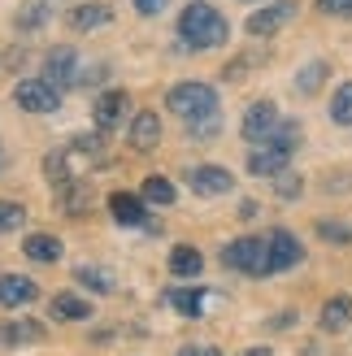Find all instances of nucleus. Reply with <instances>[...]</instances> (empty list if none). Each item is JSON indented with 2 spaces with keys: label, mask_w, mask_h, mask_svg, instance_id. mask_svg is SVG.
Instances as JSON below:
<instances>
[{
  "label": "nucleus",
  "mask_w": 352,
  "mask_h": 356,
  "mask_svg": "<svg viewBox=\"0 0 352 356\" xmlns=\"http://www.w3.org/2000/svg\"><path fill=\"white\" fill-rule=\"evenodd\" d=\"M40 22H44V0H31V5L17 13V26H26V31H31V26H40Z\"/></svg>",
  "instance_id": "29"
},
{
  "label": "nucleus",
  "mask_w": 352,
  "mask_h": 356,
  "mask_svg": "<svg viewBox=\"0 0 352 356\" xmlns=\"http://www.w3.org/2000/svg\"><path fill=\"white\" fill-rule=\"evenodd\" d=\"M40 322H0V343H35V339H40Z\"/></svg>",
  "instance_id": "22"
},
{
  "label": "nucleus",
  "mask_w": 352,
  "mask_h": 356,
  "mask_svg": "<svg viewBox=\"0 0 352 356\" xmlns=\"http://www.w3.org/2000/svg\"><path fill=\"white\" fill-rule=\"evenodd\" d=\"M330 118L339 127H352V83H339V92L330 96Z\"/></svg>",
  "instance_id": "25"
},
{
  "label": "nucleus",
  "mask_w": 352,
  "mask_h": 356,
  "mask_svg": "<svg viewBox=\"0 0 352 356\" xmlns=\"http://www.w3.org/2000/svg\"><path fill=\"white\" fill-rule=\"evenodd\" d=\"M74 70H79V57H74V48H52L48 57H44V74L40 79H48L52 87H70L74 83Z\"/></svg>",
  "instance_id": "9"
},
{
  "label": "nucleus",
  "mask_w": 352,
  "mask_h": 356,
  "mask_svg": "<svg viewBox=\"0 0 352 356\" xmlns=\"http://www.w3.org/2000/svg\"><path fill=\"white\" fill-rule=\"evenodd\" d=\"M170 305L179 309L183 317H200L205 313V287H174L170 291Z\"/></svg>",
  "instance_id": "20"
},
{
  "label": "nucleus",
  "mask_w": 352,
  "mask_h": 356,
  "mask_svg": "<svg viewBox=\"0 0 352 356\" xmlns=\"http://www.w3.org/2000/svg\"><path fill=\"white\" fill-rule=\"evenodd\" d=\"M131 5H135L139 13H144V17H157V13H166L170 0H131Z\"/></svg>",
  "instance_id": "32"
},
{
  "label": "nucleus",
  "mask_w": 352,
  "mask_h": 356,
  "mask_svg": "<svg viewBox=\"0 0 352 356\" xmlns=\"http://www.w3.org/2000/svg\"><path fill=\"white\" fill-rule=\"evenodd\" d=\"M170 113L187 122L191 135H214L218 131V92L209 83H174L170 87Z\"/></svg>",
  "instance_id": "1"
},
{
  "label": "nucleus",
  "mask_w": 352,
  "mask_h": 356,
  "mask_svg": "<svg viewBox=\"0 0 352 356\" xmlns=\"http://www.w3.org/2000/svg\"><path fill=\"white\" fill-rule=\"evenodd\" d=\"M109 213L118 218V226H148L144 200H135V195H127V191H113L109 195Z\"/></svg>",
  "instance_id": "15"
},
{
  "label": "nucleus",
  "mask_w": 352,
  "mask_h": 356,
  "mask_svg": "<svg viewBox=\"0 0 352 356\" xmlns=\"http://www.w3.org/2000/svg\"><path fill=\"white\" fill-rule=\"evenodd\" d=\"M348 322H352V300L348 296H335V300H326V305H322V330L339 334Z\"/></svg>",
  "instance_id": "19"
},
{
  "label": "nucleus",
  "mask_w": 352,
  "mask_h": 356,
  "mask_svg": "<svg viewBox=\"0 0 352 356\" xmlns=\"http://www.w3.org/2000/svg\"><path fill=\"white\" fill-rule=\"evenodd\" d=\"M200 270H205V257H200L191 243H179V248L170 252V274H174V278H196Z\"/></svg>",
  "instance_id": "16"
},
{
  "label": "nucleus",
  "mask_w": 352,
  "mask_h": 356,
  "mask_svg": "<svg viewBox=\"0 0 352 356\" xmlns=\"http://www.w3.org/2000/svg\"><path fill=\"white\" fill-rule=\"evenodd\" d=\"M61 195H65V213H87V209H92V187H87V183L65 187Z\"/></svg>",
  "instance_id": "27"
},
{
  "label": "nucleus",
  "mask_w": 352,
  "mask_h": 356,
  "mask_svg": "<svg viewBox=\"0 0 352 356\" xmlns=\"http://www.w3.org/2000/svg\"><path fill=\"white\" fill-rule=\"evenodd\" d=\"M222 261L231 265V270H239V274H253V278L274 274V270H270V243L257 239V235H243V239H235V243H226Z\"/></svg>",
  "instance_id": "3"
},
{
  "label": "nucleus",
  "mask_w": 352,
  "mask_h": 356,
  "mask_svg": "<svg viewBox=\"0 0 352 356\" xmlns=\"http://www.w3.org/2000/svg\"><path fill=\"white\" fill-rule=\"evenodd\" d=\"M270 270L278 274V270H296V265L305 261V248H301V239L291 235V230H270Z\"/></svg>",
  "instance_id": "7"
},
{
  "label": "nucleus",
  "mask_w": 352,
  "mask_h": 356,
  "mask_svg": "<svg viewBox=\"0 0 352 356\" xmlns=\"http://www.w3.org/2000/svg\"><path fill=\"white\" fill-rule=\"evenodd\" d=\"M243 356H270V348H248Z\"/></svg>",
  "instance_id": "34"
},
{
  "label": "nucleus",
  "mask_w": 352,
  "mask_h": 356,
  "mask_svg": "<svg viewBox=\"0 0 352 356\" xmlns=\"http://www.w3.org/2000/svg\"><path fill=\"white\" fill-rule=\"evenodd\" d=\"M301 174H278V195H283V200H296V195H301Z\"/></svg>",
  "instance_id": "30"
},
{
  "label": "nucleus",
  "mask_w": 352,
  "mask_h": 356,
  "mask_svg": "<svg viewBox=\"0 0 352 356\" xmlns=\"http://www.w3.org/2000/svg\"><path fill=\"white\" fill-rule=\"evenodd\" d=\"M318 13H326V17H352V0H318Z\"/></svg>",
  "instance_id": "31"
},
{
  "label": "nucleus",
  "mask_w": 352,
  "mask_h": 356,
  "mask_svg": "<svg viewBox=\"0 0 352 356\" xmlns=\"http://www.w3.org/2000/svg\"><path fill=\"white\" fill-rule=\"evenodd\" d=\"M179 40L191 52H209V48H222L226 40H231V26H226V17L214 5L191 0V5L179 13Z\"/></svg>",
  "instance_id": "2"
},
{
  "label": "nucleus",
  "mask_w": 352,
  "mask_h": 356,
  "mask_svg": "<svg viewBox=\"0 0 352 356\" xmlns=\"http://www.w3.org/2000/svg\"><path fill=\"white\" fill-rule=\"evenodd\" d=\"M318 235L326 243H352V222H339V218H322L318 222Z\"/></svg>",
  "instance_id": "26"
},
{
  "label": "nucleus",
  "mask_w": 352,
  "mask_h": 356,
  "mask_svg": "<svg viewBox=\"0 0 352 356\" xmlns=\"http://www.w3.org/2000/svg\"><path fill=\"white\" fill-rule=\"evenodd\" d=\"M291 152L296 148H287V144H257V152H248V174H257V178H278V174H287V165H291Z\"/></svg>",
  "instance_id": "6"
},
{
  "label": "nucleus",
  "mask_w": 352,
  "mask_h": 356,
  "mask_svg": "<svg viewBox=\"0 0 352 356\" xmlns=\"http://www.w3.org/2000/svg\"><path fill=\"white\" fill-rule=\"evenodd\" d=\"M291 13H296V0H274V5H266V9H257L253 17H248V35H274L278 26H287L291 22Z\"/></svg>",
  "instance_id": "8"
},
{
  "label": "nucleus",
  "mask_w": 352,
  "mask_h": 356,
  "mask_svg": "<svg viewBox=\"0 0 352 356\" xmlns=\"http://www.w3.org/2000/svg\"><path fill=\"white\" fill-rule=\"evenodd\" d=\"M278 127H283V118H278V104H274V100L248 104V113H243V122H239V131H243V139H248V144H270Z\"/></svg>",
  "instance_id": "5"
},
{
  "label": "nucleus",
  "mask_w": 352,
  "mask_h": 356,
  "mask_svg": "<svg viewBox=\"0 0 352 356\" xmlns=\"http://www.w3.org/2000/svg\"><path fill=\"white\" fill-rule=\"evenodd\" d=\"M22 252H26L31 261H44V265H52V261H61V239H57V235H26Z\"/></svg>",
  "instance_id": "18"
},
{
  "label": "nucleus",
  "mask_w": 352,
  "mask_h": 356,
  "mask_svg": "<svg viewBox=\"0 0 352 356\" xmlns=\"http://www.w3.org/2000/svg\"><path fill=\"white\" fill-rule=\"evenodd\" d=\"M179 356H222V352L218 348H183Z\"/></svg>",
  "instance_id": "33"
},
{
  "label": "nucleus",
  "mask_w": 352,
  "mask_h": 356,
  "mask_svg": "<svg viewBox=\"0 0 352 356\" xmlns=\"http://www.w3.org/2000/svg\"><path fill=\"white\" fill-rule=\"evenodd\" d=\"M52 317H57V322H87V317H92V305H87L83 296H57L52 300Z\"/></svg>",
  "instance_id": "17"
},
{
  "label": "nucleus",
  "mask_w": 352,
  "mask_h": 356,
  "mask_svg": "<svg viewBox=\"0 0 352 356\" xmlns=\"http://www.w3.org/2000/svg\"><path fill=\"white\" fill-rule=\"evenodd\" d=\"M187 183L196 187L200 195H222V191L235 187V178H231V170H222V165H196V170H187Z\"/></svg>",
  "instance_id": "11"
},
{
  "label": "nucleus",
  "mask_w": 352,
  "mask_h": 356,
  "mask_svg": "<svg viewBox=\"0 0 352 356\" xmlns=\"http://www.w3.org/2000/svg\"><path fill=\"white\" fill-rule=\"evenodd\" d=\"M127 109H131V100H127V92H104L100 100H96V131H118L122 127V118H127Z\"/></svg>",
  "instance_id": "10"
},
{
  "label": "nucleus",
  "mask_w": 352,
  "mask_h": 356,
  "mask_svg": "<svg viewBox=\"0 0 352 356\" xmlns=\"http://www.w3.org/2000/svg\"><path fill=\"white\" fill-rule=\"evenodd\" d=\"M109 22H113V9L100 5V0H87V5L70 9V26H74V31H100V26H109Z\"/></svg>",
  "instance_id": "14"
},
{
  "label": "nucleus",
  "mask_w": 352,
  "mask_h": 356,
  "mask_svg": "<svg viewBox=\"0 0 352 356\" xmlns=\"http://www.w3.org/2000/svg\"><path fill=\"white\" fill-rule=\"evenodd\" d=\"M13 100H17V109H26V113H52V109H61V92L48 79H17Z\"/></svg>",
  "instance_id": "4"
},
{
  "label": "nucleus",
  "mask_w": 352,
  "mask_h": 356,
  "mask_svg": "<svg viewBox=\"0 0 352 356\" xmlns=\"http://www.w3.org/2000/svg\"><path fill=\"white\" fill-rule=\"evenodd\" d=\"M22 222H26L22 204H9V200H0V235H5V230H13V226H22Z\"/></svg>",
  "instance_id": "28"
},
{
  "label": "nucleus",
  "mask_w": 352,
  "mask_h": 356,
  "mask_svg": "<svg viewBox=\"0 0 352 356\" xmlns=\"http://www.w3.org/2000/svg\"><path fill=\"white\" fill-rule=\"evenodd\" d=\"M35 296H40V287H35L26 274H0V305H5V309L31 305Z\"/></svg>",
  "instance_id": "12"
},
{
  "label": "nucleus",
  "mask_w": 352,
  "mask_h": 356,
  "mask_svg": "<svg viewBox=\"0 0 352 356\" xmlns=\"http://www.w3.org/2000/svg\"><path fill=\"white\" fill-rule=\"evenodd\" d=\"M326 74H330L326 61H309L301 74H296V92H301V96H313V92L322 87V79H326Z\"/></svg>",
  "instance_id": "23"
},
{
  "label": "nucleus",
  "mask_w": 352,
  "mask_h": 356,
  "mask_svg": "<svg viewBox=\"0 0 352 356\" xmlns=\"http://www.w3.org/2000/svg\"><path fill=\"white\" fill-rule=\"evenodd\" d=\"M174 183L170 178H161V174H152V178H144V200L148 204H174Z\"/></svg>",
  "instance_id": "24"
},
{
  "label": "nucleus",
  "mask_w": 352,
  "mask_h": 356,
  "mask_svg": "<svg viewBox=\"0 0 352 356\" xmlns=\"http://www.w3.org/2000/svg\"><path fill=\"white\" fill-rule=\"evenodd\" d=\"M74 278H79V287H87V291H100V296L113 291V274L100 270V265H79Z\"/></svg>",
  "instance_id": "21"
},
{
  "label": "nucleus",
  "mask_w": 352,
  "mask_h": 356,
  "mask_svg": "<svg viewBox=\"0 0 352 356\" xmlns=\"http://www.w3.org/2000/svg\"><path fill=\"white\" fill-rule=\"evenodd\" d=\"M157 139H161V118H157L152 109L135 113L131 118V148L135 152H148V148H157Z\"/></svg>",
  "instance_id": "13"
}]
</instances>
